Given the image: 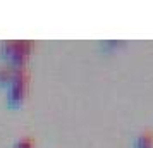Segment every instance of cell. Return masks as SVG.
Here are the masks:
<instances>
[{"mask_svg": "<svg viewBox=\"0 0 153 148\" xmlns=\"http://www.w3.org/2000/svg\"><path fill=\"white\" fill-rule=\"evenodd\" d=\"M33 52V43L29 42H5L0 45V57L12 67H24L28 55Z\"/></svg>", "mask_w": 153, "mask_h": 148, "instance_id": "6da1fadb", "label": "cell"}, {"mask_svg": "<svg viewBox=\"0 0 153 148\" xmlns=\"http://www.w3.org/2000/svg\"><path fill=\"white\" fill-rule=\"evenodd\" d=\"M28 86H29V72L26 71V67H17L7 90L9 105L10 107L21 105L26 98V95H28Z\"/></svg>", "mask_w": 153, "mask_h": 148, "instance_id": "7a4b0ae2", "label": "cell"}, {"mask_svg": "<svg viewBox=\"0 0 153 148\" xmlns=\"http://www.w3.org/2000/svg\"><path fill=\"white\" fill-rule=\"evenodd\" d=\"M14 72H16V67H12V65H2L0 67V86L2 88H5V86L9 88L10 81L14 78Z\"/></svg>", "mask_w": 153, "mask_h": 148, "instance_id": "3957f363", "label": "cell"}, {"mask_svg": "<svg viewBox=\"0 0 153 148\" xmlns=\"http://www.w3.org/2000/svg\"><path fill=\"white\" fill-rule=\"evenodd\" d=\"M134 148H153V133L152 131H146L141 133L134 140Z\"/></svg>", "mask_w": 153, "mask_h": 148, "instance_id": "277c9868", "label": "cell"}, {"mask_svg": "<svg viewBox=\"0 0 153 148\" xmlns=\"http://www.w3.org/2000/svg\"><path fill=\"white\" fill-rule=\"evenodd\" d=\"M14 148H35V145H33L31 138H22V140H19L14 145Z\"/></svg>", "mask_w": 153, "mask_h": 148, "instance_id": "5b68a950", "label": "cell"}]
</instances>
